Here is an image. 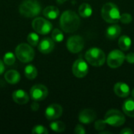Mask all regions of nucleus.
<instances>
[{
	"instance_id": "34",
	"label": "nucleus",
	"mask_w": 134,
	"mask_h": 134,
	"mask_svg": "<svg viewBox=\"0 0 134 134\" xmlns=\"http://www.w3.org/2000/svg\"><path fill=\"white\" fill-rule=\"evenodd\" d=\"M133 133V132L130 128H125V129H123V130H122L120 131V133L122 134H132Z\"/></svg>"
},
{
	"instance_id": "13",
	"label": "nucleus",
	"mask_w": 134,
	"mask_h": 134,
	"mask_svg": "<svg viewBox=\"0 0 134 134\" xmlns=\"http://www.w3.org/2000/svg\"><path fill=\"white\" fill-rule=\"evenodd\" d=\"M97 118V113L90 108L82 110L79 115V120L83 124H90L95 121Z\"/></svg>"
},
{
	"instance_id": "28",
	"label": "nucleus",
	"mask_w": 134,
	"mask_h": 134,
	"mask_svg": "<svg viewBox=\"0 0 134 134\" xmlns=\"http://www.w3.org/2000/svg\"><path fill=\"white\" fill-rule=\"evenodd\" d=\"M31 133L35 134H47L49 132L45 126H43L42 125H37L33 127Z\"/></svg>"
},
{
	"instance_id": "11",
	"label": "nucleus",
	"mask_w": 134,
	"mask_h": 134,
	"mask_svg": "<svg viewBox=\"0 0 134 134\" xmlns=\"http://www.w3.org/2000/svg\"><path fill=\"white\" fill-rule=\"evenodd\" d=\"M49 91L46 86L42 84H36L30 90V97L33 100L41 101L45 100L48 96Z\"/></svg>"
},
{
	"instance_id": "15",
	"label": "nucleus",
	"mask_w": 134,
	"mask_h": 134,
	"mask_svg": "<svg viewBox=\"0 0 134 134\" xmlns=\"http://www.w3.org/2000/svg\"><path fill=\"white\" fill-rule=\"evenodd\" d=\"M13 101L18 104H26L29 101L28 94L23 90H16L12 94Z\"/></svg>"
},
{
	"instance_id": "9",
	"label": "nucleus",
	"mask_w": 134,
	"mask_h": 134,
	"mask_svg": "<svg viewBox=\"0 0 134 134\" xmlns=\"http://www.w3.org/2000/svg\"><path fill=\"white\" fill-rule=\"evenodd\" d=\"M84 39L80 35H73L67 41V48L72 53H78L84 48Z\"/></svg>"
},
{
	"instance_id": "14",
	"label": "nucleus",
	"mask_w": 134,
	"mask_h": 134,
	"mask_svg": "<svg viewBox=\"0 0 134 134\" xmlns=\"http://www.w3.org/2000/svg\"><path fill=\"white\" fill-rule=\"evenodd\" d=\"M54 46H55V43L53 38H45L38 43V49L40 53L43 54H49L53 50Z\"/></svg>"
},
{
	"instance_id": "26",
	"label": "nucleus",
	"mask_w": 134,
	"mask_h": 134,
	"mask_svg": "<svg viewBox=\"0 0 134 134\" xmlns=\"http://www.w3.org/2000/svg\"><path fill=\"white\" fill-rule=\"evenodd\" d=\"M16 57V55H14L13 53L7 52L3 57V62H4L5 64H6L8 66H11L15 63Z\"/></svg>"
},
{
	"instance_id": "7",
	"label": "nucleus",
	"mask_w": 134,
	"mask_h": 134,
	"mask_svg": "<svg viewBox=\"0 0 134 134\" xmlns=\"http://www.w3.org/2000/svg\"><path fill=\"white\" fill-rule=\"evenodd\" d=\"M31 25L34 31L40 35H47L53 29V24L51 22L43 17H36L33 20Z\"/></svg>"
},
{
	"instance_id": "27",
	"label": "nucleus",
	"mask_w": 134,
	"mask_h": 134,
	"mask_svg": "<svg viewBox=\"0 0 134 134\" xmlns=\"http://www.w3.org/2000/svg\"><path fill=\"white\" fill-rule=\"evenodd\" d=\"M51 36H52L53 40L56 42H61L64 40V34L58 28H55L53 30Z\"/></svg>"
},
{
	"instance_id": "16",
	"label": "nucleus",
	"mask_w": 134,
	"mask_h": 134,
	"mask_svg": "<svg viewBox=\"0 0 134 134\" xmlns=\"http://www.w3.org/2000/svg\"><path fill=\"white\" fill-rule=\"evenodd\" d=\"M114 92L119 97H127L130 93V90L126 83L119 82L114 86Z\"/></svg>"
},
{
	"instance_id": "5",
	"label": "nucleus",
	"mask_w": 134,
	"mask_h": 134,
	"mask_svg": "<svg viewBox=\"0 0 134 134\" xmlns=\"http://www.w3.org/2000/svg\"><path fill=\"white\" fill-rule=\"evenodd\" d=\"M15 55L20 62L29 63L34 60L35 50L30 44L20 43L16 47Z\"/></svg>"
},
{
	"instance_id": "3",
	"label": "nucleus",
	"mask_w": 134,
	"mask_h": 134,
	"mask_svg": "<svg viewBox=\"0 0 134 134\" xmlns=\"http://www.w3.org/2000/svg\"><path fill=\"white\" fill-rule=\"evenodd\" d=\"M101 16L106 22L115 24L120 20L121 13L119 7L115 4L107 2L101 9Z\"/></svg>"
},
{
	"instance_id": "38",
	"label": "nucleus",
	"mask_w": 134,
	"mask_h": 134,
	"mask_svg": "<svg viewBox=\"0 0 134 134\" xmlns=\"http://www.w3.org/2000/svg\"><path fill=\"white\" fill-rule=\"evenodd\" d=\"M131 95H132V97L134 98V89H133L132 92H131Z\"/></svg>"
},
{
	"instance_id": "21",
	"label": "nucleus",
	"mask_w": 134,
	"mask_h": 134,
	"mask_svg": "<svg viewBox=\"0 0 134 134\" xmlns=\"http://www.w3.org/2000/svg\"><path fill=\"white\" fill-rule=\"evenodd\" d=\"M93 13L92 6L88 3H82L79 8V14L84 18L90 17Z\"/></svg>"
},
{
	"instance_id": "1",
	"label": "nucleus",
	"mask_w": 134,
	"mask_h": 134,
	"mask_svg": "<svg viewBox=\"0 0 134 134\" xmlns=\"http://www.w3.org/2000/svg\"><path fill=\"white\" fill-rule=\"evenodd\" d=\"M60 25L62 30L67 33L75 32L80 26V18L75 12L66 10L60 16Z\"/></svg>"
},
{
	"instance_id": "31",
	"label": "nucleus",
	"mask_w": 134,
	"mask_h": 134,
	"mask_svg": "<svg viewBox=\"0 0 134 134\" xmlns=\"http://www.w3.org/2000/svg\"><path fill=\"white\" fill-rule=\"evenodd\" d=\"M86 133L85 128L82 125H77L75 128V133L76 134H85Z\"/></svg>"
},
{
	"instance_id": "37",
	"label": "nucleus",
	"mask_w": 134,
	"mask_h": 134,
	"mask_svg": "<svg viewBox=\"0 0 134 134\" xmlns=\"http://www.w3.org/2000/svg\"><path fill=\"white\" fill-rule=\"evenodd\" d=\"M105 133L110 134V133H111V132H109V131H104V130H102V131H100V134H105Z\"/></svg>"
},
{
	"instance_id": "8",
	"label": "nucleus",
	"mask_w": 134,
	"mask_h": 134,
	"mask_svg": "<svg viewBox=\"0 0 134 134\" xmlns=\"http://www.w3.org/2000/svg\"><path fill=\"white\" fill-rule=\"evenodd\" d=\"M126 60V56L122 50L114 49L107 57V64L111 68H119Z\"/></svg>"
},
{
	"instance_id": "4",
	"label": "nucleus",
	"mask_w": 134,
	"mask_h": 134,
	"mask_svg": "<svg viewBox=\"0 0 134 134\" xmlns=\"http://www.w3.org/2000/svg\"><path fill=\"white\" fill-rule=\"evenodd\" d=\"M85 58L88 64L93 67H100L102 66L105 60L106 57L104 52L99 48H91L86 53Z\"/></svg>"
},
{
	"instance_id": "22",
	"label": "nucleus",
	"mask_w": 134,
	"mask_h": 134,
	"mask_svg": "<svg viewBox=\"0 0 134 134\" xmlns=\"http://www.w3.org/2000/svg\"><path fill=\"white\" fill-rule=\"evenodd\" d=\"M132 45V40L131 38L127 35H122L120 37L119 40V46L122 51H127L130 49V46Z\"/></svg>"
},
{
	"instance_id": "36",
	"label": "nucleus",
	"mask_w": 134,
	"mask_h": 134,
	"mask_svg": "<svg viewBox=\"0 0 134 134\" xmlns=\"http://www.w3.org/2000/svg\"><path fill=\"white\" fill-rule=\"evenodd\" d=\"M66 1H68V0H57V2L58 4H63V3H64Z\"/></svg>"
},
{
	"instance_id": "32",
	"label": "nucleus",
	"mask_w": 134,
	"mask_h": 134,
	"mask_svg": "<svg viewBox=\"0 0 134 134\" xmlns=\"http://www.w3.org/2000/svg\"><path fill=\"white\" fill-rule=\"evenodd\" d=\"M126 60L130 64H134V53H130L126 56Z\"/></svg>"
},
{
	"instance_id": "30",
	"label": "nucleus",
	"mask_w": 134,
	"mask_h": 134,
	"mask_svg": "<svg viewBox=\"0 0 134 134\" xmlns=\"http://www.w3.org/2000/svg\"><path fill=\"white\" fill-rule=\"evenodd\" d=\"M133 20V17L130 13H122L120 16V20L122 24H130Z\"/></svg>"
},
{
	"instance_id": "2",
	"label": "nucleus",
	"mask_w": 134,
	"mask_h": 134,
	"mask_svg": "<svg viewBox=\"0 0 134 134\" xmlns=\"http://www.w3.org/2000/svg\"><path fill=\"white\" fill-rule=\"evenodd\" d=\"M42 7L37 0H25L19 6L20 13L27 18L37 16L41 12Z\"/></svg>"
},
{
	"instance_id": "18",
	"label": "nucleus",
	"mask_w": 134,
	"mask_h": 134,
	"mask_svg": "<svg viewBox=\"0 0 134 134\" xmlns=\"http://www.w3.org/2000/svg\"><path fill=\"white\" fill-rule=\"evenodd\" d=\"M43 16L49 20H54L58 17L60 14V10L57 7L53 5H49L46 6L43 9Z\"/></svg>"
},
{
	"instance_id": "10",
	"label": "nucleus",
	"mask_w": 134,
	"mask_h": 134,
	"mask_svg": "<svg viewBox=\"0 0 134 134\" xmlns=\"http://www.w3.org/2000/svg\"><path fill=\"white\" fill-rule=\"evenodd\" d=\"M89 72L88 63L82 58L76 60L72 65V73L77 78L82 79Z\"/></svg>"
},
{
	"instance_id": "19",
	"label": "nucleus",
	"mask_w": 134,
	"mask_h": 134,
	"mask_svg": "<svg viewBox=\"0 0 134 134\" xmlns=\"http://www.w3.org/2000/svg\"><path fill=\"white\" fill-rule=\"evenodd\" d=\"M121 27L118 24H114L108 27L106 30V37L108 39L114 40L117 38L121 34Z\"/></svg>"
},
{
	"instance_id": "35",
	"label": "nucleus",
	"mask_w": 134,
	"mask_h": 134,
	"mask_svg": "<svg viewBox=\"0 0 134 134\" xmlns=\"http://www.w3.org/2000/svg\"><path fill=\"white\" fill-rule=\"evenodd\" d=\"M5 70V66H4V62H2L0 60V75H2L4 72Z\"/></svg>"
},
{
	"instance_id": "33",
	"label": "nucleus",
	"mask_w": 134,
	"mask_h": 134,
	"mask_svg": "<svg viewBox=\"0 0 134 134\" xmlns=\"http://www.w3.org/2000/svg\"><path fill=\"white\" fill-rule=\"evenodd\" d=\"M39 104L38 103V101H35L34 100L33 103H31V109L33 111H37L38 109H39Z\"/></svg>"
},
{
	"instance_id": "24",
	"label": "nucleus",
	"mask_w": 134,
	"mask_h": 134,
	"mask_svg": "<svg viewBox=\"0 0 134 134\" xmlns=\"http://www.w3.org/2000/svg\"><path fill=\"white\" fill-rule=\"evenodd\" d=\"M49 127L50 129L57 133H62L66 129V126L65 124L61 122V121H55V122H52L49 124Z\"/></svg>"
},
{
	"instance_id": "6",
	"label": "nucleus",
	"mask_w": 134,
	"mask_h": 134,
	"mask_svg": "<svg viewBox=\"0 0 134 134\" xmlns=\"http://www.w3.org/2000/svg\"><path fill=\"white\" fill-rule=\"evenodd\" d=\"M104 120L108 125L118 127L122 126L125 123L126 118L120 111L116 109H111L105 114Z\"/></svg>"
},
{
	"instance_id": "20",
	"label": "nucleus",
	"mask_w": 134,
	"mask_h": 134,
	"mask_svg": "<svg viewBox=\"0 0 134 134\" xmlns=\"http://www.w3.org/2000/svg\"><path fill=\"white\" fill-rule=\"evenodd\" d=\"M122 111L129 117L134 118V98H130L123 103Z\"/></svg>"
},
{
	"instance_id": "12",
	"label": "nucleus",
	"mask_w": 134,
	"mask_h": 134,
	"mask_svg": "<svg viewBox=\"0 0 134 134\" xmlns=\"http://www.w3.org/2000/svg\"><path fill=\"white\" fill-rule=\"evenodd\" d=\"M63 114V108L60 104H52L48 106L45 111V116L48 120H55L59 119Z\"/></svg>"
},
{
	"instance_id": "25",
	"label": "nucleus",
	"mask_w": 134,
	"mask_h": 134,
	"mask_svg": "<svg viewBox=\"0 0 134 134\" xmlns=\"http://www.w3.org/2000/svg\"><path fill=\"white\" fill-rule=\"evenodd\" d=\"M27 40L31 46H37L39 42V37L37 35V33L31 32L28 34L27 37Z\"/></svg>"
},
{
	"instance_id": "29",
	"label": "nucleus",
	"mask_w": 134,
	"mask_h": 134,
	"mask_svg": "<svg viewBox=\"0 0 134 134\" xmlns=\"http://www.w3.org/2000/svg\"><path fill=\"white\" fill-rule=\"evenodd\" d=\"M107 122H105V120H102V119H100V120H97V122H95V124H94V127L96 129V130L97 131H102L104 130L106 126H107Z\"/></svg>"
},
{
	"instance_id": "17",
	"label": "nucleus",
	"mask_w": 134,
	"mask_h": 134,
	"mask_svg": "<svg viewBox=\"0 0 134 134\" xmlns=\"http://www.w3.org/2000/svg\"><path fill=\"white\" fill-rule=\"evenodd\" d=\"M4 78L5 81L11 85H15L18 83L20 80V75L16 70H9L5 72Z\"/></svg>"
},
{
	"instance_id": "23",
	"label": "nucleus",
	"mask_w": 134,
	"mask_h": 134,
	"mask_svg": "<svg viewBox=\"0 0 134 134\" xmlns=\"http://www.w3.org/2000/svg\"><path fill=\"white\" fill-rule=\"evenodd\" d=\"M24 75H25V77L27 79L33 80L38 75V70L34 65L28 64L24 68Z\"/></svg>"
}]
</instances>
